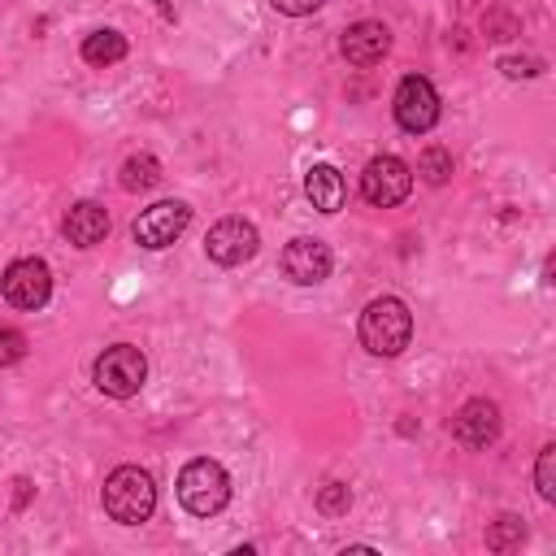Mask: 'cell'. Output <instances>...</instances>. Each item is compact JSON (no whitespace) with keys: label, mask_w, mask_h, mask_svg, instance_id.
<instances>
[{"label":"cell","mask_w":556,"mask_h":556,"mask_svg":"<svg viewBox=\"0 0 556 556\" xmlns=\"http://www.w3.org/2000/svg\"><path fill=\"white\" fill-rule=\"evenodd\" d=\"M356 334H361L365 352H374V356H400L408 348V339H413V313H408L404 300L378 295V300L365 304Z\"/></svg>","instance_id":"6da1fadb"},{"label":"cell","mask_w":556,"mask_h":556,"mask_svg":"<svg viewBox=\"0 0 556 556\" xmlns=\"http://www.w3.org/2000/svg\"><path fill=\"white\" fill-rule=\"evenodd\" d=\"M100 500H104V513H109L117 526H139V521H148L152 508H156V482H152V473L139 469V465H117V469L104 478Z\"/></svg>","instance_id":"7a4b0ae2"},{"label":"cell","mask_w":556,"mask_h":556,"mask_svg":"<svg viewBox=\"0 0 556 556\" xmlns=\"http://www.w3.org/2000/svg\"><path fill=\"white\" fill-rule=\"evenodd\" d=\"M230 500V478L217 460L208 456H195L182 465L178 473V504L191 513V517H217Z\"/></svg>","instance_id":"3957f363"},{"label":"cell","mask_w":556,"mask_h":556,"mask_svg":"<svg viewBox=\"0 0 556 556\" xmlns=\"http://www.w3.org/2000/svg\"><path fill=\"white\" fill-rule=\"evenodd\" d=\"M91 378H96V387H100L104 395L130 400V395H139V387H143V378H148V356H143L135 343H113V348H104V352L96 356Z\"/></svg>","instance_id":"277c9868"},{"label":"cell","mask_w":556,"mask_h":556,"mask_svg":"<svg viewBox=\"0 0 556 556\" xmlns=\"http://www.w3.org/2000/svg\"><path fill=\"white\" fill-rule=\"evenodd\" d=\"M391 113H395L400 130H408V135L434 130V122H439V91H434V83L426 74H404L395 96H391Z\"/></svg>","instance_id":"5b68a950"},{"label":"cell","mask_w":556,"mask_h":556,"mask_svg":"<svg viewBox=\"0 0 556 556\" xmlns=\"http://www.w3.org/2000/svg\"><path fill=\"white\" fill-rule=\"evenodd\" d=\"M408 191H413V169H408L400 156H391V152L374 156V161L361 169V195H365L374 208H391V204H400Z\"/></svg>","instance_id":"8992f818"},{"label":"cell","mask_w":556,"mask_h":556,"mask_svg":"<svg viewBox=\"0 0 556 556\" xmlns=\"http://www.w3.org/2000/svg\"><path fill=\"white\" fill-rule=\"evenodd\" d=\"M187 222H191V208H187L182 200H156V204H148V208L135 217L130 235H135L139 248L161 252V248H169V243L187 230Z\"/></svg>","instance_id":"52a82bcc"},{"label":"cell","mask_w":556,"mask_h":556,"mask_svg":"<svg viewBox=\"0 0 556 556\" xmlns=\"http://www.w3.org/2000/svg\"><path fill=\"white\" fill-rule=\"evenodd\" d=\"M0 291H4V300H9L13 308L35 313V308H43L48 295H52V274H48V265H43L39 256H22V261H13V265L4 269Z\"/></svg>","instance_id":"ba28073f"},{"label":"cell","mask_w":556,"mask_h":556,"mask_svg":"<svg viewBox=\"0 0 556 556\" xmlns=\"http://www.w3.org/2000/svg\"><path fill=\"white\" fill-rule=\"evenodd\" d=\"M256 248H261V235H256V226L248 217H222L204 235V252L217 265H243V261L256 256Z\"/></svg>","instance_id":"9c48e42d"},{"label":"cell","mask_w":556,"mask_h":556,"mask_svg":"<svg viewBox=\"0 0 556 556\" xmlns=\"http://www.w3.org/2000/svg\"><path fill=\"white\" fill-rule=\"evenodd\" d=\"M500 404L495 400H465L460 408H456V417H452V439L460 443V447H469V452H482V447H491L495 439H500Z\"/></svg>","instance_id":"30bf717a"},{"label":"cell","mask_w":556,"mask_h":556,"mask_svg":"<svg viewBox=\"0 0 556 556\" xmlns=\"http://www.w3.org/2000/svg\"><path fill=\"white\" fill-rule=\"evenodd\" d=\"M278 265H282V274H287L291 282H300V287H317V282L330 278L334 256H330V248H326L321 239H291V243L282 248Z\"/></svg>","instance_id":"8fae6325"},{"label":"cell","mask_w":556,"mask_h":556,"mask_svg":"<svg viewBox=\"0 0 556 556\" xmlns=\"http://www.w3.org/2000/svg\"><path fill=\"white\" fill-rule=\"evenodd\" d=\"M339 52H343L348 65L369 70V65H378L391 52V30L382 22H352L343 30V39H339Z\"/></svg>","instance_id":"7c38bea8"},{"label":"cell","mask_w":556,"mask_h":556,"mask_svg":"<svg viewBox=\"0 0 556 556\" xmlns=\"http://www.w3.org/2000/svg\"><path fill=\"white\" fill-rule=\"evenodd\" d=\"M61 230H65V239H70L74 248H96V243L109 235V213H104V204H96V200H78V204H70Z\"/></svg>","instance_id":"4fadbf2b"},{"label":"cell","mask_w":556,"mask_h":556,"mask_svg":"<svg viewBox=\"0 0 556 556\" xmlns=\"http://www.w3.org/2000/svg\"><path fill=\"white\" fill-rule=\"evenodd\" d=\"M304 195H308V204L317 208V213H339L343 208V195H348V187H343V174L334 169V165H313L308 174H304Z\"/></svg>","instance_id":"5bb4252c"},{"label":"cell","mask_w":556,"mask_h":556,"mask_svg":"<svg viewBox=\"0 0 556 556\" xmlns=\"http://www.w3.org/2000/svg\"><path fill=\"white\" fill-rule=\"evenodd\" d=\"M126 56V35L122 30H96V35H87L83 39V61L87 65H117Z\"/></svg>","instance_id":"9a60e30c"},{"label":"cell","mask_w":556,"mask_h":556,"mask_svg":"<svg viewBox=\"0 0 556 556\" xmlns=\"http://www.w3.org/2000/svg\"><path fill=\"white\" fill-rule=\"evenodd\" d=\"M156 182H161V161H156L152 152L126 156V165H122V187H126V191H148V187H156Z\"/></svg>","instance_id":"2e32d148"},{"label":"cell","mask_w":556,"mask_h":556,"mask_svg":"<svg viewBox=\"0 0 556 556\" xmlns=\"http://www.w3.org/2000/svg\"><path fill=\"white\" fill-rule=\"evenodd\" d=\"M521 543H526V526H521V517L504 513L500 521H491V530H486V547H491V552H517Z\"/></svg>","instance_id":"e0dca14e"},{"label":"cell","mask_w":556,"mask_h":556,"mask_svg":"<svg viewBox=\"0 0 556 556\" xmlns=\"http://www.w3.org/2000/svg\"><path fill=\"white\" fill-rule=\"evenodd\" d=\"M417 174H421L430 187H443V182L452 178V152L439 148V143H430V148L421 152V161H417Z\"/></svg>","instance_id":"ac0fdd59"},{"label":"cell","mask_w":556,"mask_h":556,"mask_svg":"<svg viewBox=\"0 0 556 556\" xmlns=\"http://www.w3.org/2000/svg\"><path fill=\"white\" fill-rule=\"evenodd\" d=\"M348 508H352L348 482H326V486L317 491V513H321V517H343Z\"/></svg>","instance_id":"d6986e66"},{"label":"cell","mask_w":556,"mask_h":556,"mask_svg":"<svg viewBox=\"0 0 556 556\" xmlns=\"http://www.w3.org/2000/svg\"><path fill=\"white\" fill-rule=\"evenodd\" d=\"M534 486L543 500H556V443H547L539 452V465H534Z\"/></svg>","instance_id":"ffe728a7"},{"label":"cell","mask_w":556,"mask_h":556,"mask_svg":"<svg viewBox=\"0 0 556 556\" xmlns=\"http://www.w3.org/2000/svg\"><path fill=\"white\" fill-rule=\"evenodd\" d=\"M22 356H26V334L17 326H0V369L17 365Z\"/></svg>","instance_id":"44dd1931"},{"label":"cell","mask_w":556,"mask_h":556,"mask_svg":"<svg viewBox=\"0 0 556 556\" xmlns=\"http://www.w3.org/2000/svg\"><path fill=\"white\" fill-rule=\"evenodd\" d=\"M500 70H504L508 78H534V74L543 70V61H539V56H504Z\"/></svg>","instance_id":"7402d4cb"},{"label":"cell","mask_w":556,"mask_h":556,"mask_svg":"<svg viewBox=\"0 0 556 556\" xmlns=\"http://www.w3.org/2000/svg\"><path fill=\"white\" fill-rule=\"evenodd\" d=\"M278 13H287V17H304V13H313V9H321L326 0H269Z\"/></svg>","instance_id":"603a6c76"}]
</instances>
